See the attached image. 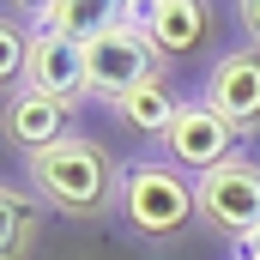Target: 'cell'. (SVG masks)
Segmentation results:
<instances>
[{
  "instance_id": "7c38bea8",
  "label": "cell",
  "mask_w": 260,
  "mask_h": 260,
  "mask_svg": "<svg viewBox=\"0 0 260 260\" xmlns=\"http://www.w3.org/2000/svg\"><path fill=\"white\" fill-rule=\"evenodd\" d=\"M0 260H24L30 254V242H37V224H43V212H37V200L18 194V188H6L0 194Z\"/></svg>"
},
{
  "instance_id": "3957f363",
  "label": "cell",
  "mask_w": 260,
  "mask_h": 260,
  "mask_svg": "<svg viewBox=\"0 0 260 260\" xmlns=\"http://www.w3.org/2000/svg\"><path fill=\"white\" fill-rule=\"evenodd\" d=\"M194 194H200V218H206L218 236H230L236 248L260 230V164L254 157L218 164L212 176L194 182Z\"/></svg>"
},
{
  "instance_id": "6da1fadb",
  "label": "cell",
  "mask_w": 260,
  "mask_h": 260,
  "mask_svg": "<svg viewBox=\"0 0 260 260\" xmlns=\"http://www.w3.org/2000/svg\"><path fill=\"white\" fill-rule=\"evenodd\" d=\"M115 182H121V176H115L109 145H97V139H85V133L61 139V145L43 151V157H30V188L49 200V206L73 212V218H97V212H109Z\"/></svg>"
},
{
  "instance_id": "ba28073f",
  "label": "cell",
  "mask_w": 260,
  "mask_h": 260,
  "mask_svg": "<svg viewBox=\"0 0 260 260\" xmlns=\"http://www.w3.org/2000/svg\"><path fill=\"white\" fill-rule=\"evenodd\" d=\"M37 24L67 37V43H97L121 24H145V6H127V0H49V6H37Z\"/></svg>"
},
{
  "instance_id": "52a82bcc",
  "label": "cell",
  "mask_w": 260,
  "mask_h": 260,
  "mask_svg": "<svg viewBox=\"0 0 260 260\" xmlns=\"http://www.w3.org/2000/svg\"><path fill=\"white\" fill-rule=\"evenodd\" d=\"M24 79H30V91H43V97H55V103L73 109V103L91 91L85 43H67L55 30H37V37H30V67H24Z\"/></svg>"
},
{
  "instance_id": "4fadbf2b",
  "label": "cell",
  "mask_w": 260,
  "mask_h": 260,
  "mask_svg": "<svg viewBox=\"0 0 260 260\" xmlns=\"http://www.w3.org/2000/svg\"><path fill=\"white\" fill-rule=\"evenodd\" d=\"M18 67H30V43H18V30H0V79H18Z\"/></svg>"
},
{
  "instance_id": "277c9868",
  "label": "cell",
  "mask_w": 260,
  "mask_h": 260,
  "mask_svg": "<svg viewBox=\"0 0 260 260\" xmlns=\"http://www.w3.org/2000/svg\"><path fill=\"white\" fill-rule=\"evenodd\" d=\"M157 61H164V55L151 49L145 24H121V30H109V37L85 43L91 91H97V97H109V103H121V97H127V91H139L145 79H157V73H164Z\"/></svg>"
},
{
  "instance_id": "5b68a950",
  "label": "cell",
  "mask_w": 260,
  "mask_h": 260,
  "mask_svg": "<svg viewBox=\"0 0 260 260\" xmlns=\"http://www.w3.org/2000/svg\"><path fill=\"white\" fill-rule=\"evenodd\" d=\"M157 139H164V157H170L176 170L212 176L218 164H230V157H236L230 145H236L242 133L230 127V121H224L212 103H182V109H176V121L157 133Z\"/></svg>"
},
{
  "instance_id": "8992f818",
  "label": "cell",
  "mask_w": 260,
  "mask_h": 260,
  "mask_svg": "<svg viewBox=\"0 0 260 260\" xmlns=\"http://www.w3.org/2000/svg\"><path fill=\"white\" fill-rule=\"evenodd\" d=\"M236 133H260V49H236L218 55V67L206 73V97Z\"/></svg>"
},
{
  "instance_id": "8fae6325",
  "label": "cell",
  "mask_w": 260,
  "mask_h": 260,
  "mask_svg": "<svg viewBox=\"0 0 260 260\" xmlns=\"http://www.w3.org/2000/svg\"><path fill=\"white\" fill-rule=\"evenodd\" d=\"M176 109H182V97H176V85H170V73H157V79H145L139 91H127L121 103H115V115L139 133H164L176 121Z\"/></svg>"
},
{
  "instance_id": "30bf717a",
  "label": "cell",
  "mask_w": 260,
  "mask_h": 260,
  "mask_svg": "<svg viewBox=\"0 0 260 260\" xmlns=\"http://www.w3.org/2000/svg\"><path fill=\"white\" fill-rule=\"evenodd\" d=\"M206 30H212V6H200V0H151L145 6V37L164 61L194 55L206 43Z\"/></svg>"
},
{
  "instance_id": "5bb4252c",
  "label": "cell",
  "mask_w": 260,
  "mask_h": 260,
  "mask_svg": "<svg viewBox=\"0 0 260 260\" xmlns=\"http://www.w3.org/2000/svg\"><path fill=\"white\" fill-rule=\"evenodd\" d=\"M236 18H242V30H248V43L260 49V0H242V6H236Z\"/></svg>"
},
{
  "instance_id": "9a60e30c",
  "label": "cell",
  "mask_w": 260,
  "mask_h": 260,
  "mask_svg": "<svg viewBox=\"0 0 260 260\" xmlns=\"http://www.w3.org/2000/svg\"><path fill=\"white\" fill-rule=\"evenodd\" d=\"M236 260H260V230L248 236V242H242V254H236Z\"/></svg>"
},
{
  "instance_id": "9c48e42d",
  "label": "cell",
  "mask_w": 260,
  "mask_h": 260,
  "mask_svg": "<svg viewBox=\"0 0 260 260\" xmlns=\"http://www.w3.org/2000/svg\"><path fill=\"white\" fill-rule=\"evenodd\" d=\"M73 109L55 103V97H43V91H30L24 85V97H12L6 103V133H12V145H24L30 157H43V151H55L61 139H73Z\"/></svg>"
},
{
  "instance_id": "7a4b0ae2",
  "label": "cell",
  "mask_w": 260,
  "mask_h": 260,
  "mask_svg": "<svg viewBox=\"0 0 260 260\" xmlns=\"http://www.w3.org/2000/svg\"><path fill=\"white\" fill-rule=\"evenodd\" d=\"M194 212H200V194L170 157L127 164V176H121V218L139 236H176Z\"/></svg>"
}]
</instances>
